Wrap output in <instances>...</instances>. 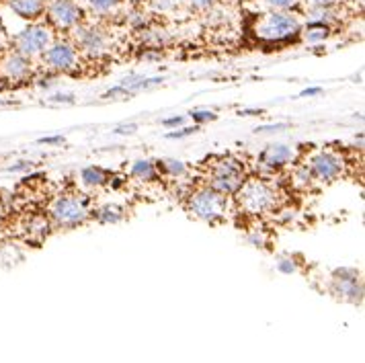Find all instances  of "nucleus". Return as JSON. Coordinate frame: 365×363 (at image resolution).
<instances>
[{"instance_id":"f257e3e1","label":"nucleus","mask_w":365,"mask_h":363,"mask_svg":"<svg viewBox=\"0 0 365 363\" xmlns=\"http://www.w3.org/2000/svg\"><path fill=\"white\" fill-rule=\"evenodd\" d=\"M234 198L240 210L249 215L273 214L279 208V189L267 179H247Z\"/></svg>"},{"instance_id":"f03ea898","label":"nucleus","mask_w":365,"mask_h":363,"mask_svg":"<svg viewBox=\"0 0 365 363\" xmlns=\"http://www.w3.org/2000/svg\"><path fill=\"white\" fill-rule=\"evenodd\" d=\"M187 212L205 224H220L228 218L230 198L217 193L210 185H201L187 195Z\"/></svg>"},{"instance_id":"7ed1b4c3","label":"nucleus","mask_w":365,"mask_h":363,"mask_svg":"<svg viewBox=\"0 0 365 363\" xmlns=\"http://www.w3.org/2000/svg\"><path fill=\"white\" fill-rule=\"evenodd\" d=\"M91 199L81 193H62L51 201L50 220L53 226L72 230L91 220Z\"/></svg>"},{"instance_id":"20e7f679","label":"nucleus","mask_w":365,"mask_h":363,"mask_svg":"<svg viewBox=\"0 0 365 363\" xmlns=\"http://www.w3.org/2000/svg\"><path fill=\"white\" fill-rule=\"evenodd\" d=\"M302 21L296 17V13H282V11H271L261 21H257L255 34L263 41L271 46H279L285 41H292L302 34Z\"/></svg>"},{"instance_id":"39448f33","label":"nucleus","mask_w":365,"mask_h":363,"mask_svg":"<svg viewBox=\"0 0 365 363\" xmlns=\"http://www.w3.org/2000/svg\"><path fill=\"white\" fill-rule=\"evenodd\" d=\"M247 179H249L247 168L234 156H220L210 165L207 170V185L226 198H234Z\"/></svg>"},{"instance_id":"423d86ee","label":"nucleus","mask_w":365,"mask_h":363,"mask_svg":"<svg viewBox=\"0 0 365 363\" xmlns=\"http://www.w3.org/2000/svg\"><path fill=\"white\" fill-rule=\"evenodd\" d=\"M53 37L56 35L48 21H34L27 23L23 29H19L17 34H13V50L34 60L48 50Z\"/></svg>"},{"instance_id":"0eeeda50","label":"nucleus","mask_w":365,"mask_h":363,"mask_svg":"<svg viewBox=\"0 0 365 363\" xmlns=\"http://www.w3.org/2000/svg\"><path fill=\"white\" fill-rule=\"evenodd\" d=\"M39 58H41V64L46 66V70L56 72V74H72L81 68V51L74 46L72 39L53 37L48 50Z\"/></svg>"},{"instance_id":"6e6552de","label":"nucleus","mask_w":365,"mask_h":363,"mask_svg":"<svg viewBox=\"0 0 365 363\" xmlns=\"http://www.w3.org/2000/svg\"><path fill=\"white\" fill-rule=\"evenodd\" d=\"M306 166L310 168L314 181L329 185V183L339 181V179L345 175V166H347V163H345V158H343L339 152H334V150L329 148H320L314 150V152L308 156Z\"/></svg>"},{"instance_id":"1a4fd4ad","label":"nucleus","mask_w":365,"mask_h":363,"mask_svg":"<svg viewBox=\"0 0 365 363\" xmlns=\"http://www.w3.org/2000/svg\"><path fill=\"white\" fill-rule=\"evenodd\" d=\"M331 294L347 304H361L364 302V280L361 271L355 267H341L334 269L331 275Z\"/></svg>"},{"instance_id":"9d476101","label":"nucleus","mask_w":365,"mask_h":363,"mask_svg":"<svg viewBox=\"0 0 365 363\" xmlns=\"http://www.w3.org/2000/svg\"><path fill=\"white\" fill-rule=\"evenodd\" d=\"M46 21L53 31H72L84 23V9L76 0H48Z\"/></svg>"},{"instance_id":"9b49d317","label":"nucleus","mask_w":365,"mask_h":363,"mask_svg":"<svg viewBox=\"0 0 365 363\" xmlns=\"http://www.w3.org/2000/svg\"><path fill=\"white\" fill-rule=\"evenodd\" d=\"M70 34H72V41L78 48V51L84 53V56H88L91 60H99L103 56H107V51H109V35H107L105 29H101L99 25L81 23Z\"/></svg>"},{"instance_id":"f8f14e48","label":"nucleus","mask_w":365,"mask_h":363,"mask_svg":"<svg viewBox=\"0 0 365 363\" xmlns=\"http://www.w3.org/2000/svg\"><path fill=\"white\" fill-rule=\"evenodd\" d=\"M34 60L15 50L0 53V78L6 84H27L34 81Z\"/></svg>"},{"instance_id":"ddd939ff","label":"nucleus","mask_w":365,"mask_h":363,"mask_svg":"<svg viewBox=\"0 0 365 363\" xmlns=\"http://www.w3.org/2000/svg\"><path fill=\"white\" fill-rule=\"evenodd\" d=\"M299 160V152L292 144H269L257 156V165L265 173H282L285 168L296 166Z\"/></svg>"},{"instance_id":"4468645a","label":"nucleus","mask_w":365,"mask_h":363,"mask_svg":"<svg viewBox=\"0 0 365 363\" xmlns=\"http://www.w3.org/2000/svg\"><path fill=\"white\" fill-rule=\"evenodd\" d=\"M165 83L163 76H144V74H130L125 76L123 81H119L115 86H111L109 91L103 93V99H117V97H132L135 93H142V91H148L154 88L158 84Z\"/></svg>"},{"instance_id":"2eb2a0df","label":"nucleus","mask_w":365,"mask_h":363,"mask_svg":"<svg viewBox=\"0 0 365 363\" xmlns=\"http://www.w3.org/2000/svg\"><path fill=\"white\" fill-rule=\"evenodd\" d=\"M6 4L15 17L25 21V23H34V21L43 19L48 0H9Z\"/></svg>"},{"instance_id":"dca6fc26","label":"nucleus","mask_w":365,"mask_h":363,"mask_svg":"<svg viewBox=\"0 0 365 363\" xmlns=\"http://www.w3.org/2000/svg\"><path fill=\"white\" fill-rule=\"evenodd\" d=\"M130 177L140 183H158L160 181V170L156 166V160L138 158L130 165Z\"/></svg>"},{"instance_id":"f3484780","label":"nucleus","mask_w":365,"mask_h":363,"mask_svg":"<svg viewBox=\"0 0 365 363\" xmlns=\"http://www.w3.org/2000/svg\"><path fill=\"white\" fill-rule=\"evenodd\" d=\"M109 179H111V173L105 166L88 165L81 168V183H83L84 187H88V189L105 187V185H109Z\"/></svg>"},{"instance_id":"a211bd4d","label":"nucleus","mask_w":365,"mask_h":363,"mask_svg":"<svg viewBox=\"0 0 365 363\" xmlns=\"http://www.w3.org/2000/svg\"><path fill=\"white\" fill-rule=\"evenodd\" d=\"M91 218L97 220L103 226H111V224H119L125 220V210L117 203H103L91 212Z\"/></svg>"},{"instance_id":"6ab92c4d","label":"nucleus","mask_w":365,"mask_h":363,"mask_svg":"<svg viewBox=\"0 0 365 363\" xmlns=\"http://www.w3.org/2000/svg\"><path fill=\"white\" fill-rule=\"evenodd\" d=\"M341 19L336 6H310L306 11V23H318V25H329L332 27Z\"/></svg>"},{"instance_id":"aec40b11","label":"nucleus","mask_w":365,"mask_h":363,"mask_svg":"<svg viewBox=\"0 0 365 363\" xmlns=\"http://www.w3.org/2000/svg\"><path fill=\"white\" fill-rule=\"evenodd\" d=\"M332 34V27L329 25H318V23H306L302 25V39L310 46H318V44H324Z\"/></svg>"},{"instance_id":"412c9836","label":"nucleus","mask_w":365,"mask_h":363,"mask_svg":"<svg viewBox=\"0 0 365 363\" xmlns=\"http://www.w3.org/2000/svg\"><path fill=\"white\" fill-rule=\"evenodd\" d=\"M156 166L160 170V175H166L170 179H182L187 177L189 168L182 160H177V158H163V160H156Z\"/></svg>"},{"instance_id":"4be33fe9","label":"nucleus","mask_w":365,"mask_h":363,"mask_svg":"<svg viewBox=\"0 0 365 363\" xmlns=\"http://www.w3.org/2000/svg\"><path fill=\"white\" fill-rule=\"evenodd\" d=\"M121 2H123V0H86L88 9H91L95 15H99V17H107V15L115 13Z\"/></svg>"},{"instance_id":"5701e85b","label":"nucleus","mask_w":365,"mask_h":363,"mask_svg":"<svg viewBox=\"0 0 365 363\" xmlns=\"http://www.w3.org/2000/svg\"><path fill=\"white\" fill-rule=\"evenodd\" d=\"M304 0H263L267 9L271 11H282V13H296L302 6Z\"/></svg>"},{"instance_id":"b1692460","label":"nucleus","mask_w":365,"mask_h":363,"mask_svg":"<svg viewBox=\"0 0 365 363\" xmlns=\"http://www.w3.org/2000/svg\"><path fill=\"white\" fill-rule=\"evenodd\" d=\"M292 179H294V185H296V187H302V189H306V187H310V185L314 183V177H312V173H310V168L306 166V163L296 165Z\"/></svg>"},{"instance_id":"393cba45","label":"nucleus","mask_w":365,"mask_h":363,"mask_svg":"<svg viewBox=\"0 0 365 363\" xmlns=\"http://www.w3.org/2000/svg\"><path fill=\"white\" fill-rule=\"evenodd\" d=\"M201 126H181V128H175V130H170L168 133H165L166 140H181V138H189V136H195V133L200 132Z\"/></svg>"},{"instance_id":"a878e982","label":"nucleus","mask_w":365,"mask_h":363,"mask_svg":"<svg viewBox=\"0 0 365 363\" xmlns=\"http://www.w3.org/2000/svg\"><path fill=\"white\" fill-rule=\"evenodd\" d=\"M277 271L283 273V275H292V273H298V263H296V259L292 257V255H283L277 259Z\"/></svg>"},{"instance_id":"bb28decb","label":"nucleus","mask_w":365,"mask_h":363,"mask_svg":"<svg viewBox=\"0 0 365 363\" xmlns=\"http://www.w3.org/2000/svg\"><path fill=\"white\" fill-rule=\"evenodd\" d=\"M189 117L193 119L195 126H203V123H210V121H216L217 113L212 109H193Z\"/></svg>"},{"instance_id":"cd10ccee","label":"nucleus","mask_w":365,"mask_h":363,"mask_svg":"<svg viewBox=\"0 0 365 363\" xmlns=\"http://www.w3.org/2000/svg\"><path fill=\"white\" fill-rule=\"evenodd\" d=\"M35 86L37 88H51V86H56L58 84V74L56 72H50V70H46V74H41V76H34Z\"/></svg>"},{"instance_id":"c85d7f7f","label":"nucleus","mask_w":365,"mask_h":363,"mask_svg":"<svg viewBox=\"0 0 365 363\" xmlns=\"http://www.w3.org/2000/svg\"><path fill=\"white\" fill-rule=\"evenodd\" d=\"M247 242L252 245V247L257 248H265L267 247V238H265V232L263 230H250L247 234Z\"/></svg>"},{"instance_id":"c756f323","label":"nucleus","mask_w":365,"mask_h":363,"mask_svg":"<svg viewBox=\"0 0 365 363\" xmlns=\"http://www.w3.org/2000/svg\"><path fill=\"white\" fill-rule=\"evenodd\" d=\"M76 101V97L72 93H53L48 97V103H53V105H72Z\"/></svg>"},{"instance_id":"7c9ffc66","label":"nucleus","mask_w":365,"mask_h":363,"mask_svg":"<svg viewBox=\"0 0 365 363\" xmlns=\"http://www.w3.org/2000/svg\"><path fill=\"white\" fill-rule=\"evenodd\" d=\"M283 130H287V123H265V126L255 128V133H277Z\"/></svg>"},{"instance_id":"2f4dec72","label":"nucleus","mask_w":365,"mask_h":363,"mask_svg":"<svg viewBox=\"0 0 365 363\" xmlns=\"http://www.w3.org/2000/svg\"><path fill=\"white\" fill-rule=\"evenodd\" d=\"M187 4L195 11H210L217 4V0H187Z\"/></svg>"},{"instance_id":"473e14b6","label":"nucleus","mask_w":365,"mask_h":363,"mask_svg":"<svg viewBox=\"0 0 365 363\" xmlns=\"http://www.w3.org/2000/svg\"><path fill=\"white\" fill-rule=\"evenodd\" d=\"M34 165L35 163H31V160H19V163L6 166V170L9 173H29V170H34Z\"/></svg>"},{"instance_id":"72a5a7b5","label":"nucleus","mask_w":365,"mask_h":363,"mask_svg":"<svg viewBox=\"0 0 365 363\" xmlns=\"http://www.w3.org/2000/svg\"><path fill=\"white\" fill-rule=\"evenodd\" d=\"M66 142L64 136H43L37 140V144H46V146H62Z\"/></svg>"},{"instance_id":"f704fd0d","label":"nucleus","mask_w":365,"mask_h":363,"mask_svg":"<svg viewBox=\"0 0 365 363\" xmlns=\"http://www.w3.org/2000/svg\"><path fill=\"white\" fill-rule=\"evenodd\" d=\"M160 123H163V128H166V130H175V128H181V126H185V117L182 116L166 117V119H163Z\"/></svg>"},{"instance_id":"c9c22d12","label":"nucleus","mask_w":365,"mask_h":363,"mask_svg":"<svg viewBox=\"0 0 365 363\" xmlns=\"http://www.w3.org/2000/svg\"><path fill=\"white\" fill-rule=\"evenodd\" d=\"M135 132H138L135 123H123V126H117L115 130H113V133H117V136H132Z\"/></svg>"},{"instance_id":"e433bc0d","label":"nucleus","mask_w":365,"mask_h":363,"mask_svg":"<svg viewBox=\"0 0 365 363\" xmlns=\"http://www.w3.org/2000/svg\"><path fill=\"white\" fill-rule=\"evenodd\" d=\"M310 6H339L343 0H306Z\"/></svg>"},{"instance_id":"4c0bfd02","label":"nucleus","mask_w":365,"mask_h":363,"mask_svg":"<svg viewBox=\"0 0 365 363\" xmlns=\"http://www.w3.org/2000/svg\"><path fill=\"white\" fill-rule=\"evenodd\" d=\"M318 95H322V88L320 86H308V88H304L299 93V97H318Z\"/></svg>"},{"instance_id":"58836bf2","label":"nucleus","mask_w":365,"mask_h":363,"mask_svg":"<svg viewBox=\"0 0 365 363\" xmlns=\"http://www.w3.org/2000/svg\"><path fill=\"white\" fill-rule=\"evenodd\" d=\"M263 113H265L263 109H255V107H252V109H240V111H238V116L240 117H257L263 116Z\"/></svg>"},{"instance_id":"ea45409f","label":"nucleus","mask_w":365,"mask_h":363,"mask_svg":"<svg viewBox=\"0 0 365 363\" xmlns=\"http://www.w3.org/2000/svg\"><path fill=\"white\" fill-rule=\"evenodd\" d=\"M4 50H6V35H4V31L0 29V53H2Z\"/></svg>"},{"instance_id":"a19ab883","label":"nucleus","mask_w":365,"mask_h":363,"mask_svg":"<svg viewBox=\"0 0 365 363\" xmlns=\"http://www.w3.org/2000/svg\"><path fill=\"white\" fill-rule=\"evenodd\" d=\"M0 2H9V0H0Z\"/></svg>"},{"instance_id":"79ce46f5","label":"nucleus","mask_w":365,"mask_h":363,"mask_svg":"<svg viewBox=\"0 0 365 363\" xmlns=\"http://www.w3.org/2000/svg\"><path fill=\"white\" fill-rule=\"evenodd\" d=\"M359 2H364V0H359Z\"/></svg>"}]
</instances>
